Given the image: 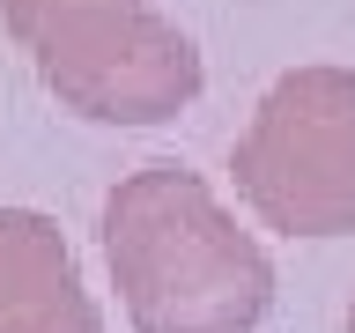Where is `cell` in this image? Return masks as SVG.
Here are the masks:
<instances>
[{
    "label": "cell",
    "mask_w": 355,
    "mask_h": 333,
    "mask_svg": "<svg viewBox=\"0 0 355 333\" xmlns=\"http://www.w3.org/2000/svg\"><path fill=\"white\" fill-rule=\"evenodd\" d=\"M104 259L133 333H252L274 259L185 163H141L104 200Z\"/></svg>",
    "instance_id": "obj_1"
},
{
    "label": "cell",
    "mask_w": 355,
    "mask_h": 333,
    "mask_svg": "<svg viewBox=\"0 0 355 333\" xmlns=\"http://www.w3.org/2000/svg\"><path fill=\"white\" fill-rule=\"evenodd\" d=\"M37 82L96 126H163L200 96V52L148 0H0Z\"/></svg>",
    "instance_id": "obj_2"
},
{
    "label": "cell",
    "mask_w": 355,
    "mask_h": 333,
    "mask_svg": "<svg viewBox=\"0 0 355 333\" xmlns=\"http://www.w3.org/2000/svg\"><path fill=\"white\" fill-rule=\"evenodd\" d=\"M244 207L282 237L355 230V67H288L230 148Z\"/></svg>",
    "instance_id": "obj_3"
},
{
    "label": "cell",
    "mask_w": 355,
    "mask_h": 333,
    "mask_svg": "<svg viewBox=\"0 0 355 333\" xmlns=\"http://www.w3.org/2000/svg\"><path fill=\"white\" fill-rule=\"evenodd\" d=\"M0 333H104L67 230L37 207H0Z\"/></svg>",
    "instance_id": "obj_4"
},
{
    "label": "cell",
    "mask_w": 355,
    "mask_h": 333,
    "mask_svg": "<svg viewBox=\"0 0 355 333\" xmlns=\"http://www.w3.org/2000/svg\"><path fill=\"white\" fill-rule=\"evenodd\" d=\"M348 333H355V296H348Z\"/></svg>",
    "instance_id": "obj_5"
}]
</instances>
